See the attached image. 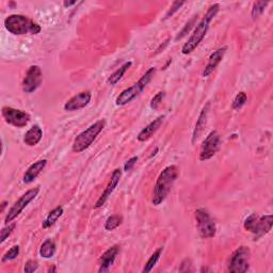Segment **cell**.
Segmentation results:
<instances>
[{
	"instance_id": "1",
	"label": "cell",
	"mask_w": 273,
	"mask_h": 273,
	"mask_svg": "<svg viewBox=\"0 0 273 273\" xmlns=\"http://www.w3.org/2000/svg\"><path fill=\"white\" fill-rule=\"evenodd\" d=\"M220 11V5L219 4H214L208 8V10L204 17L201 20L196 27L194 28L192 34L189 36L187 43L184 44L183 48H181V53L183 54H190L193 52L199 44L202 43L204 38L206 36L209 26H211L214 18L217 16V14Z\"/></svg>"
},
{
	"instance_id": "2",
	"label": "cell",
	"mask_w": 273,
	"mask_h": 273,
	"mask_svg": "<svg viewBox=\"0 0 273 273\" xmlns=\"http://www.w3.org/2000/svg\"><path fill=\"white\" fill-rule=\"evenodd\" d=\"M178 175L179 170L176 166H168L161 171L153 190L152 204L154 206H158L165 202Z\"/></svg>"
},
{
	"instance_id": "3",
	"label": "cell",
	"mask_w": 273,
	"mask_h": 273,
	"mask_svg": "<svg viewBox=\"0 0 273 273\" xmlns=\"http://www.w3.org/2000/svg\"><path fill=\"white\" fill-rule=\"evenodd\" d=\"M6 29L14 35H24L27 33L39 34L42 31L41 26L34 23L29 17L21 14L9 15L5 20Z\"/></svg>"
},
{
	"instance_id": "4",
	"label": "cell",
	"mask_w": 273,
	"mask_h": 273,
	"mask_svg": "<svg viewBox=\"0 0 273 273\" xmlns=\"http://www.w3.org/2000/svg\"><path fill=\"white\" fill-rule=\"evenodd\" d=\"M155 74H156V67H150L145 72V74L138 80V83H135L130 88L123 90L122 92L117 95V97L115 98V105L126 106L134 101L136 97H139L140 94L145 90V88L151 83Z\"/></svg>"
},
{
	"instance_id": "5",
	"label": "cell",
	"mask_w": 273,
	"mask_h": 273,
	"mask_svg": "<svg viewBox=\"0 0 273 273\" xmlns=\"http://www.w3.org/2000/svg\"><path fill=\"white\" fill-rule=\"evenodd\" d=\"M106 126L105 120H99L89 126L86 130L80 132L72 144V151L74 153H83L89 149L92 143L96 140L98 134L101 133Z\"/></svg>"
},
{
	"instance_id": "6",
	"label": "cell",
	"mask_w": 273,
	"mask_h": 273,
	"mask_svg": "<svg viewBox=\"0 0 273 273\" xmlns=\"http://www.w3.org/2000/svg\"><path fill=\"white\" fill-rule=\"evenodd\" d=\"M272 215L259 217L257 214H252L244 220L243 227L245 231H249L254 235V240H257L262 237V236L267 235L272 230Z\"/></svg>"
},
{
	"instance_id": "7",
	"label": "cell",
	"mask_w": 273,
	"mask_h": 273,
	"mask_svg": "<svg viewBox=\"0 0 273 273\" xmlns=\"http://www.w3.org/2000/svg\"><path fill=\"white\" fill-rule=\"evenodd\" d=\"M197 232L203 239L214 238L217 234V225L205 208H198L194 213Z\"/></svg>"
},
{
	"instance_id": "8",
	"label": "cell",
	"mask_w": 273,
	"mask_h": 273,
	"mask_svg": "<svg viewBox=\"0 0 273 273\" xmlns=\"http://www.w3.org/2000/svg\"><path fill=\"white\" fill-rule=\"evenodd\" d=\"M251 251L249 247L241 245L236 249L230 257L229 271L232 273H244L250 269Z\"/></svg>"
},
{
	"instance_id": "9",
	"label": "cell",
	"mask_w": 273,
	"mask_h": 273,
	"mask_svg": "<svg viewBox=\"0 0 273 273\" xmlns=\"http://www.w3.org/2000/svg\"><path fill=\"white\" fill-rule=\"evenodd\" d=\"M39 192H40V188L36 187V188L28 190L26 193H24L14 203V205L10 209H9V212H8L6 218H5V223L9 224L10 222H12L13 220H15L16 218L22 214V212L24 211V209L27 206H28L36 196H38Z\"/></svg>"
},
{
	"instance_id": "10",
	"label": "cell",
	"mask_w": 273,
	"mask_h": 273,
	"mask_svg": "<svg viewBox=\"0 0 273 273\" xmlns=\"http://www.w3.org/2000/svg\"><path fill=\"white\" fill-rule=\"evenodd\" d=\"M2 115L6 123L17 127V128H23V127L27 126L30 122V114L28 112H25L20 110V109H15L12 107H3Z\"/></svg>"
},
{
	"instance_id": "11",
	"label": "cell",
	"mask_w": 273,
	"mask_h": 273,
	"mask_svg": "<svg viewBox=\"0 0 273 273\" xmlns=\"http://www.w3.org/2000/svg\"><path fill=\"white\" fill-rule=\"evenodd\" d=\"M221 147V138L218 131L214 130L209 133L202 143L201 151H199V160L206 161L212 159L215 155L219 152Z\"/></svg>"
},
{
	"instance_id": "12",
	"label": "cell",
	"mask_w": 273,
	"mask_h": 273,
	"mask_svg": "<svg viewBox=\"0 0 273 273\" xmlns=\"http://www.w3.org/2000/svg\"><path fill=\"white\" fill-rule=\"evenodd\" d=\"M43 73L39 65H31L27 71L22 84V89L25 93L30 94L38 90L42 85Z\"/></svg>"
},
{
	"instance_id": "13",
	"label": "cell",
	"mask_w": 273,
	"mask_h": 273,
	"mask_svg": "<svg viewBox=\"0 0 273 273\" xmlns=\"http://www.w3.org/2000/svg\"><path fill=\"white\" fill-rule=\"evenodd\" d=\"M91 98H92V93H91L90 91H83V92L70 98L63 108H64V110L67 112L78 111L80 109L86 108L90 104Z\"/></svg>"
},
{
	"instance_id": "14",
	"label": "cell",
	"mask_w": 273,
	"mask_h": 273,
	"mask_svg": "<svg viewBox=\"0 0 273 273\" xmlns=\"http://www.w3.org/2000/svg\"><path fill=\"white\" fill-rule=\"evenodd\" d=\"M121 178H122V171L120 169H115L112 172L110 180H109V183H108L107 187L105 188L104 192L102 193L101 196H99V198L97 199V202L95 203L94 209L102 208L105 205V203L108 201L109 196H110L112 194V192L115 190V188L117 187V185H119Z\"/></svg>"
},
{
	"instance_id": "15",
	"label": "cell",
	"mask_w": 273,
	"mask_h": 273,
	"mask_svg": "<svg viewBox=\"0 0 273 273\" xmlns=\"http://www.w3.org/2000/svg\"><path fill=\"white\" fill-rule=\"evenodd\" d=\"M120 253V247L119 245H112V247L106 250L103 254L101 258H99V273H105L108 272L113 266V263L116 259V256L119 255Z\"/></svg>"
},
{
	"instance_id": "16",
	"label": "cell",
	"mask_w": 273,
	"mask_h": 273,
	"mask_svg": "<svg viewBox=\"0 0 273 273\" xmlns=\"http://www.w3.org/2000/svg\"><path fill=\"white\" fill-rule=\"evenodd\" d=\"M226 51H227V47L223 46L219 49L215 50L211 54V57H209V59H208L207 65L205 66V69L203 71V77H208L209 75L212 74V73H214V71L218 67V65H219L221 61L223 60Z\"/></svg>"
},
{
	"instance_id": "17",
	"label": "cell",
	"mask_w": 273,
	"mask_h": 273,
	"mask_svg": "<svg viewBox=\"0 0 273 273\" xmlns=\"http://www.w3.org/2000/svg\"><path fill=\"white\" fill-rule=\"evenodd\" d=\"M209 111H211V103H207L203 108L201 112L198 114L197 121L195 123L194 129H193V133H192V143H195V141L201 136V134L203 133L205 127L207 125V119H208V114Z\"/></svg>"
},
{
	"instance_id": "18",
	"label": "cell",
	"mask_w": 273,
	"mask_h": 273,
	"mask_svg": "<svg viewBox=\"0 0 273 273\" xmlns=\"http://www.w3.org/2000/svg\"><path fill=\"white\" fill-rule=\"evenodd\" d=\"M163 120H165V116L161 115L158 116L156 120H154L153 122H151L148 126H145L144 128L139 132V134L136 135V140L139 142H145L150 140L152 136L158 131V129L161 127Z\"/></svg>"
},
{
	"instance_id": "19",
	"label": "cell",
	"mask_w": 273,
	"mask_h": 273,
	"mask_svg": "<svg viewBox=\"0 0 273 273\" xmlns=\"http://www.w3.org/2000/svg\"><path fill=\"white\" fill-rule=\"evenodd\" d=\"M47 166V160L46 159H41L39 161H36L34 163L27 169V171L25 172L24 177H23V181L25 184H31L36 179L41 172L45 169V167Z\"/></svg>"
},
{
	"instance_id": "20",
	"label": "cell",
	"mask_w": 273,
	"mask_h": 273,
	"mask_svg": "<svg viewBox=\"0 0 273 273\" xmlns=\"http://www.w3.org/2000/svg\"><path fill=\"white\" fill-rule=\"evenodd\" d=\"M43 136V130L39 125H34L24 135V143L28 147H35L40 143Z\"/></svg>"
},
{
	"instance_id": "21",
	"label": "cell",
	"mask_w": 273,
	"mask_h": 273,
	"mask_svg": "<svg viewBox=\"0 0 273 273\" xmlns=\"http://www.w3.org/2000/svg\"><path fill=\"white\" fill-rule=\"evenodd\" d=\"M64 213V209H63L62 206H58L56 208H53L52 211L47 215V217L45 218V220L42 222V227L44 230L49 229L52 225L56 224V222L60 219L61 216Z\"/></svg>"
},
{
	"instance_id": "22",
	"label": "cell",
	"mask_w": 273,
	"mask_h": 273,
	"mask_svg": "<svg viewBox=\"0 0 273 273\" xmlns=\"http://www.w3.org/2000/svg\"><path fill=\"white\" fill-rule=\"evenodd\" d=\"M131 65H132V62L131 61H127V62L123 63V64L119 69H117L115 72L112 73V74L110 76H109L108 84L110 85V86H115L124 77L125 73L130 69Z\"/></svg>"
},
{
	"instance_id": "23",
	"label": "cell",
	"mask_w": 273,
	"mask_h": 273,
	"mask_svg": "<svg viewBox=\"0 0 273 273\" xmlns=\"http://www.w3.org/2000/svg\"><path fill=\"white\" fill-rule=\"evenodd\" d=\"M56 251H57V245L56 243H54V241H52L51 239H46L42 243L39 252H40L41 257L49 259L53 257L54 254H56Z\"/></svg>"
},
{
	"instance_id": "24",
	"label": "cell",
	"mask_w": 273,
	"mask_h": 273,
	"mask_svg": "<svg viewBox=\"0 0 273 273\" xmlns=\"http://www.w3.org/2000/svg\"><path fill=\"white\" fill-rule=\"evenodd\" d=\"M162 252H163V248H159L152 254V256L147 261V263H145V266H144V268L142 270L143 273H149L154 269V267L157 265V262H158L160 256H161Z\"/></svg>"
},
{
	"instance_id": "25",
	"label": "cell",
	"mask_w": 273,
	"mask_h": 273,
	"mask_svg": "<svg viewBox=\"0 0 273 273\" xmlns=\"http://www.w3.org/2000/svg\"><path fill=\"white\" fill-rule=\"evenodd\" d=\"M123 222V217L120 215H112L110 217H108V219L105 222V230L108 232L114 231L117 229Z\"/></svg>"
},
{
	"instance_id": "26",
	"label": "cell",
	"mask_w": 273,
	"mask_h": 273,
	"mask_svg": "<svg viewBox=\"0 0 273 273\" xmlns=\"http://www.w3.org/2000/svg\"><path fill=\"white\" fill-rule=\"evenodd\" d=\"M270 3L269 2H255L253 4L252 7V12H251V16L254 21L257 20V18L265 12L266 8L268 7Z\"/></svg>"
},
{
	"instance_id": "27",
	"label": "cell",
	"mask_w": 273,
	"mask_h": 273,
	"mask_svg": "<svg viewBox=\"0 0 273 273\" xmlns=\"http://www.w3.org/2000/svg\"><path fill=\"white\" fill-rule=\"evenodd\" d=\"M248 102V95L245 92H239L234 98L232 107L234 110H239Z\"/></svg>"
},
{
	"instance_id": "28",
	"label": "cell",
	"mask_w": 273,
	"mask_h": 273,
	"mask_svg": "<svg viewBox=\"0 0 273 273\" xmlns=\"http://www.w3.org/2000/svg\"><path fill=\"white\" fill-rule=\"evenodd\" d=\"M20 251H21L20 245H13L10 250L5 253V255L2 258V261L7 262L10 260H14L15 258H17L18 255H20Z\"/></svg>"
},
{
	"instance_id": "29",
	"label": "cell",
	"mask_w": 273,
	"mask_h": 273,
	"mask_svg": "<svg viewBox=\"0 0 273 273\" xmlns=\"http://www.w3.org/2000/svg\"><path fill=\"white\" fill-rule=\"evenodd\" d=\"M196 18H197V15L196 16H193L192 18H191V20L185 25V27H184V28L183 29H181V31L177 34V36H176V41H178V40H180V39H183L184 38V36L185 35H187L189 32H190V30L191 29H192L193 28V26L195 25V22H196Z\"/></svg>"
},
{
	"instance_id": "30",
	"label": "cell",
	"mask_w": 273,
	"mask_h": 273,
	"mask_svg": "<svg viewBox=\"0 0 273 273\" xmlns=\"http://www.w3.org/2000/svg\"><path fill=\"white\" fill-rule=\"evenodd\" d=\"M15 227H16V223H11V224L9 223L5 229L2 230V233H0V243H4L7 240L9 236H10L15 230Z\"/></svg>"
},
{
	"instance_id": "31",
	"label": "cell",
	"mask_w": 273,
	"mask_h": 273,
	"mask_svg": "<svg viewBox=\"0 0 273 273\" xmlns=\"http://www.w3.org/2000/svg\"><path fill=\"white\" fill-rule=\"evenodd\" d=\"M165 96H166L165 91H160V92H158L156 95H155L152 98L150 106H151V108L153 109V110H156V109H158V107L160 106V104L162 102V99L165 98Z\"/></svg>"
},
{
	"instance_id": "32",
	"label": "cell",
	"mask_w": 273,
	"mask_h": 273,
	"mask_svg": "<svg viewBox=\"0 0 273 273\" xmlns=\"http://www.w3.org/2000/svg\"><path fill=\"white\" fill-rule=\"evenodd\" d=\"M185 4H186V2H174V3H173L171 8H170V10L168 11V13L165 16V20H168V18L172 17L177 11L180 10V8L183 7Z\"/></svg>"
},
{
	"instance_id": "33",
	"label": "cell",
	"mask_w": 273,
	"mask_h": 273,
	"mask_svg": "<svg viewBox=\"0 0 273 273\" xmlns=\"http://www.w3.org/2000/svg\"><path fill=\"white\" fill-rule=\"evenodd\" d=\"M38 268H39V263H38V261L33 260V259H30V260H28V261H27V262L25 263L24 271H25L26 273H32V272H34V271L38 270Z\"/></svg>"
},
{
	"instance_id": "34",
	"label": "cell",
	"mask_w": 273,
	"mask_h": 273,
	"mask_svg": "<svg viewBox=\"0 0 273 273\" xmlns=\"http://www.w3.org/2000/svg\"><path fill=\"white\" fill-rule=\"evenodd\" d=\"M138 159H139L138 156H133V157H131L129 160H127V161L125 162V165H124V171H125V172L130 171V170L134 167V165L136 163V161H138Z\"/></svg>"
},
{
	"instance_id": "35",
	"label": "cell",
	"mask_w": 273,
	"mask_h": 273,
	"mask_svg": "<svg viewBox=\"0 0 273 273\" xmlns=\"http://www.w3.org/2000/svg\"><path fill=\"white\" fill-rule=\"evenodd\" d=\"M169 42H170V39H167V41H166V42H163V45H160V46L157 48V50H156V51H157V53H158V52H160V51H161V49H162V50L165 49V47H166V46H168Z\"/></svg>"
},
{
	"instance_id": "36",
	"label": "cell",
	"mask_w": 273,
	"mask_h": 273,
	"mask_svg": "<svg viewBox=\"0 0 273 273\" xmlns=\"http://www.w3.org/2000/svg\"><path fill=\"white\" fill-rule=\"evenodd\" d=\"M76 4H77L76 0H73V2H63V6H64L65 8H70V7L74 6V5H76Z\"/></svg>"
},
{
	"instance_id": "37",
	"label": "cell",
	"mask_w": 273,
	"mask_h": 273,
	"mask_svg": "<svg viewBox=\"0 0 273 273\" xmlns=\"http://www.w3.org/2000/svg\"><path fill=\"white\" fill-rule=\"evenodd\" d=\"M54 271H56V267H54V266H52V268L50 267V268L48 269V272H54Z\"/></svg>"
},
{
	"instance_id": "38",
	"label": "cell",
	"mask_w": 273,
	"mask_h": 273,
	"mask_svg": "<svg viewBox=\"0 0 273 273\" xmlns=\"http://www.w3.org/2000/svg\"><path fill=\"white\" fill-rule=\"evenodd\" d=\"M7 204H8V203H7L6 201H5V202H3V204H2V205H3V209H2L3 212H4V209H5V207H6V205H7Z\"/></svg>"
}]
</instances>
